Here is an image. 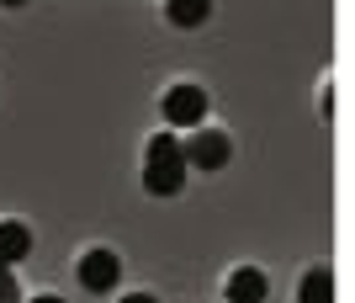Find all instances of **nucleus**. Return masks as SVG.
<instances>
[{
	"label": "nucleus",
	"instance_id": "6",
	"mask_svg": "<svg viewBox=\"0 0 355 303\" xmlns=\"http://www.w3.org/2000/svg\"><path fill=\"white\" fill-rule=\"evenodd\" d=\"M27 250H32V229L21 218H0V266L27 261Z\"/></svg>",
	"mask_w": 355,
	"mask_h": 303
},
{
	"label": "nucleus",
	"instance_id": "11",
	"mask_svg": "<svg viewBox=\"0 0 355 303\" xmlns=\"http://www.w3.org/2000/svg\"><path fill=\"white\" fill-rule=\"evenodd\" d=\"M27 303H64V298H53V293H37V298H27Z\"/></svg>",
	"mask_w": 355,
	"mask_h": 303
},
{
	"label": "nucleus",
	"instance_id": "5",
	"mask_svg": "<svg viewBox=\"0 0 355 303\" xmlns=\"http://www.w3.org/2000/svg\"><path fill=\"white\" fill-rule=\"evenodd\" d=\"M223 293H228V303H266L270 282H266V272H260V266H239V272H228Z\"/></svg>",
	"mask_w": 355,
	"mask_h": 303
},
{
	"label": "nucleus",
	"instance_id": "8",
	"mask_svg": "<svg viewBox=\"0 0 355 303\" xmlns=\"http://www.w3.org/2000/svg\"><path fill=\"white\" fill-rule=\"evenodd\" d=\"M164 16H170L175 27H202V22H207V0H170Z\"/></svg>",
	"mask_w": 355,
	"mask_h": 303
},
{
	"label": "nucleus",
	"instance_id": "2",
	"mask_svg": "<svg viewBox=\"0 0 355 303\" xmlns=\"http://www.w3.org/2000/svg\"><path fill=\"white\" fill-rule=\"evenodd\" d=\"M180 154H186V165H196V170H218V165H228L234 144H228L223 128H202V122H196L191 138H180Z\"/></svg>",
	"mask_w": 355,
	"mask_h": 303
},
{
	"label": "nucleus",
	"instance_id": "4",
	"mask_svg": "<svg viewBox=\"0 0 355 303\" xmlns=\"http://www.w3.org/2000/svg\"><path fill=\"white\" fill-rule=\"evenodd\" d=\"M144 186L154 197H175L180 186H186V154H159V160H148L144 165Z\"/></svg>",
	"mask_w": 355,
	"mask_h": 303
},
{
	"label": "nucleus",
	"instance_id": "1",
	"mask_svg": "<svg viewBox=\"0 0 355 303\" xmlns=\"http://www.w3.org/2000/svg\"><path fill=\"white\" fill-rule=\"evenodd\" d=\"M159 112H164V122L170 128H196V122L207 117V91L202 85H191V80H180V85H170L164 91V101H159Z\"/></svg>",
	"mask_w": 355,
	"mask_h": 303
},
{
	"label": "nucleus",
	"instance_id": "9",
	"mask_svg": "<svg viewBox=\"0 0 355 303\" xmlns=\"http://www.w3.org/2000/svg\"><path fill=\"white\" fill-rule=\"evenodd\" d=\"M0 303H21V293H16V266H0Z\"/></svg>",
	"mask_w": 355,
	"mask_h": 303
},
{
	"label": "nucleus",
	"instance_id": "7",
	"mask_svg": "<svg viewBox=\"0 0 355 303\" xmlns=\"http://www.w3.org/2000/svg\"><path fill=\"white\" fill-rule=\"evenodd\" d=\"M297 303H334V272H329V266L308 272L302 288H297Z\"/></svg>",
	"mask_w": 355,
	"mask_h": 303
},
{
	"label": "nucleus",
	"instance_id": "10",
	"mask_svg": "<svg viewBox=\"0 0 355 303\" xmlns=\"http://www.w3.org/2000/svg\"><path fill=\"white\" fill-rule=\"evenodd\" d=\"M122 303H154V298H148V293H128Z\"/></svg>",
	"mask_w": 355,
	"mask_h": 303
},
{
	"label": "nucleus",
	"instance_id": "3",
	"mask_svg": "<svg viewBox=\"0 0 355 303\" xmlns=\"http://www.w3.org/2000/svg\"><path fill=\"white\" fill-rule=\"evenodd\" d=\"M117 277H122V261L112 256V250L96 245V250L80 256V288H85V293H112V288H117Z\"/></svg>",
	"mask_w": 355,
	"mask_h": 303
},
{
	"label": "nucleus",
	"instance_id": "12",
	"mask_svg": "<svg viewBox=\"0 0 355 303\" xmlns=\"http://www.w3.org/2000/svg\"><path fill=\"white\" fill-rule=\"evenodd\" d=\"M0 6H27V0H0Z\"/></svg>",
	"mask_w": 355,
	"mask_h": 303
}]
</instances>
